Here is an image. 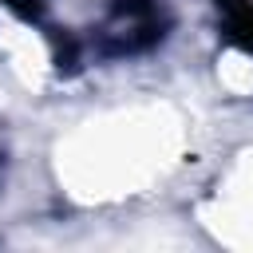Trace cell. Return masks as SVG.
<instances>
[{
  "label": "cell",
  "mask_w": 253,
  "mask_h": 253,
  "mask_svg": "<svg viewBox=\"0 0 253 253\" xmlns=\"http://www.w3.org/2000/svg\"><path fill=\"white\" fill-rule=\"evenodd\" d=\"M249 4H253V0H249Z\"/></svg>",
  "instance_id": "cell-1"
}]
</instances>
